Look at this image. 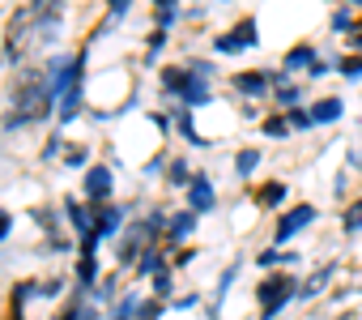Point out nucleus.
Wrapping results in <instances>:
<instances>
[{
    "mask_svg": "<svg viewBox=\"0 0 362 320\" xmlns=\"http://www.w3.org/2000/svg\"><path fill=\"white\" fill-rule=\"evenodd\" d=\"M256 295H260V320H273V316L298 295V282L286 278V273H273V278H264V282L256 286Z\"/></svg>",
    "mask_w": 362,
    "mask_h": 320,
    "instance_id": "f257e3e1",
    "label": "nucleus"
},
{
    "mask_svg": "<svg viewBox=\"0 0 362 320\" xmlns=\"http://www.w3.org/2000/svg\"><path fill=\"white\" fill-rule=\"evenodd\" d=\"M218 52H226V56H235V52H247V47H256V18H243L235 30H226L218 43H214Z\"/></svg>",
    "mask_w": 362,
    "mask_h": 320,
    "instance_id": "f03ea898",
    "label": "nucleus"
},
{
    "mask_svg": "<svg viewBox=\"0 0 362 320\" xmlns=\"http://www.w3.org/2000/svg\"><path fill=\"white\" fill-rule=\"evenodd\" d=\"M315 222V210L311 205H298V210H286L281 214V222H277V231H273V244H290L303 227H311Z\"/></svg>",
    "mask_w": 362,
    "mask_h": 320,
    "instance_id": "7ed1b4c3",
    "label": "nucleus"
},
{
    "mask_svg": "<svg viewBox=\"0 0 362 320\" xmlns=\"http://www.w3.org/2000/svg\"><path fill=\"white\" fill-rule=\"evenodd\" d=\"M269 86H273V73H264V69H252V73H239L235 77V90L247 94V98H264Z\"/></svg>",
    "mask_w": 362,
    "mask_h": 320,
    "instance_id": "20e7f679",
    "label": "nucleus"
},
{
    "mask_svg": "<svg viewBox=\"0 0 362 320\" xmlns=\"http://www.w3.org/2000/svg\"><path fill=\"white\" fill-rule=\"evenodd\" d=\"M111 188H115V180H111L107 167H90V171H86V197H90V201H107Z\"/></svg>",
    "mask_w": 362,
    "mask_h": 320,
    "instance_id": "39448f33",
    "label": "nucleus"
},
{
    "mask_svg": "<svg viewBox=\"0 0 362 320\" xmlns=\"http://www.w3.org/2000/svg\"><path fill=\"white\" fill-rule=\"evenodd\" d=\"M188 201H192V214L214 210V184H209V176H197V180L188 184Z\"/></svg>",
    "mask_w": 362,
    "mask_h": 320,
    "instance_id": "423d86ee",
    "label": "nucleus"
},
{
    "mask_svg": "<svg viewBox=\"0 0 362 320\" xmlns=\"http://www.w3.org/2000/svg\"><path fill=\"white\" fill-rule=\"evenodd\" d=\"M119 222H124V210H115V205H107V210H94V235H98V239L115 235V231H119Z\"/></svg>",
    "mask_w": 362,
    "mask_h": 320,
    "instance_id": "0eeeda50",
    "label": "nucleus"
},
{
    "mask_svg": "<svg viewBox=\"0 0 362 320\" xmlns=\"http://www.w3.org/2000/svg\"><path fill=\"white\" fill-rule=\"evenodd\" d=\"M341 111H345L341 98H320L315 111H311V120H315V124H328V120H341Z\"/></svg>",
    "mask_w": 362,
    "mask_h": 320,
    "instance_id": "6e6552de",
    "label": "nucleus"
},
{
    "mask_svg": "<svg viewBox=\"0 0 362 320\" xmlns=\"http://www.w3.org/2000/svg\"><path fill=\"white\" fill-rule=\"evenodd\" d=\"M307 64H315V52L303 43V47H294V52H286V73L290 69H307Z\"/></svg>",
    "mask_w": 362,
    "mask_h": 320,
    "instance_id": "1a4fd4ad",
    "label": "nucleus"
},
{
    "mask_svg": "<svg viewBox=\"0 0 362 320\" xmlns=\"http://www.w3.org/2000/svg\"><path fill=\"white\" fill-rule=\"evenodd\" d=\"M136 312H141V299H136V295H128V299H119V303H115L111 320H136Z\"/></svg>",
    "mask_w": 362,
    "mask_h": 320,
    "instance_id": "9d476101",
    "label": "nucleus"
},
{
    "mask_svg": "<svg viewBox=\"0 0 362 320\" xmlns=\"http://www.w3.org/2000/svg\"><path fill=\"white\" fill-rule=\"evenodd\" d=\"M192 227H197V214H179V218L170 222V244H179V239H184Z\"/></svg>",
    "mask_w": 362,
    "mask_h": 320,
    "instance_id": "9b49d317",
    "label": "nucleus"
},
{
    "mask_svg": "<svg viewBox=\"0 0 362 320\" xmlns=\"http://www.w3.org/2000/svg\"><path fill=\"white\" fill-rule=\"evenodd\" d=\"M256 167H260V149H243V154H239V163H235V171H239V176L247 180V176H252Z\"/></svg>",
    "mask_w": 362,
    "mask_h": 320,
    "instance_id": "f8f14e48",
    "label": "nucleus"
},
{
    "mask_svg": "<svg viewBox=\"0 0 362 320\" xmlns=\"http://www.w3.org/2000/svg\"><path fill=\"white\" fill-rule=\"evenodd\" d=\"M94 278H98V261H94V256H90V261L81 256V265H77V282H81V286H94Z\"/></svg>",
    "mask_w": 362,
    "mask_h": 320,
    "instance_id": "ddd939ff",
    "label": "nucleus"
},
{
    "mask_svg": "<svg viewBox=\"0 0 362 320\" xmlns=\"http://www.w3.org/2000/svg\"><path fill=\"white\" fill-rule=\"evenodd\" d=\"M286 201V184H269L260 188V205H281Z\"/></svg>",
    "mask_w": 362,
    "mask_h": 320,
    "instance_id": "4468645a",
    "label": "nucleus"
},
{
    "mask_svg": "<svg viewBox=\"0 0 362 320\" xmlns=\"http://www.w3.org/2000/svg\"><path fill=\"white\" fill-rule=\"evenodd\" d=\"M345 231H349V235H358V231H362V197L349 205V214H345Z\"/></svg>",
    "mask_w": 362,
    "mask_h": 320,
    "instance_id": "2eb2a0df",
    "label": "nucleus"
},
{
    "mask_svg": "<svg viewBox=\"0 0 362 320\" xmlns=\"http://www.w3.org/2000/svg\"><path fill=\"white\" fill-rule=\"evenodd\" d=\"M277 103L294 111V103H298V90H294V86H277Z\"/></svg>",
    "mask_w": 362,
    "mask_h": 320,
    "instance_id": "dca6fc26",
    "label": "nucleus"
},
{
    "mask_svg": "<svg viewBox=\"0 0 362 320\" xmlns=\"http://www.w3.org/2000/svg\"><path fill=\"white\" fill-rule=\"evenodd\" d=\"M311 124H315V120H311V111H298V107L290 111V128H311Z\"/></svg>",
    "mask_w": 362,
    "mask_h": 320,
    "instance_id": "f3484780",
    "label": "nucleus"
},
{
    "mask_svg": "<svg viewBox=\"0 0 362 320\" xmlns=\"http://www.w3.org/2000/svg\"><path fill=\"white\" fill-rule=\"evenodd\" d=\"M341 73H345V77H362V56H349V60H341Z\"/></svg>",
    "mask_w": 362,
    "mask_h": 320,
    "instance_id": "a211bd4d",
    "label": "nucleus"
},
{
    "mask_svg": "<svg viewBox=\"0 0 362 320\" xmlns=\"http://www.w3.org/2000/svg\"><path fill=\"white\" fill-rule=\"evenodd\" d=\"M264 132H269V137H286V132H290V120H269Z\"/></svg>",
    "mask_w": 362,
    "mask_h": 320,
    "instance_id": "6ab92c4d",
    "label": "nucleus"
},
{
    "mask_svg": "<svg viewBox=\"0 0 362 320\" xmlns=\"http://www.w3.org/2000/svg\"><path fill=\"white\" fill-rule=\"evenodd\" d=\"M153 290H158V299H166V295H170V273H166V269L153 278Z\"/></svg>",
    "mask_w": 362,
    "mask_h": 320,
    "instance_id": "aec40b11",
    "label": "nucleus"
},
{
    "mask_svg": "<svg viewBox=\"0 0 362 320\" xmlns=\"http://www.w3.org/2000/svg\"><path fill=\"white\" fill-rule=\"evenodd\" d=\"M162 316V303H141V312H136V320H158Z\"/></svg>",
    "mask_w": 362,
    "mask_h": 320,
    "instance_id": "412c9836",
    "label": "nucleus"
},
{
    "mask_svg": "<svg viewBox=\"0 0 362 320\" xmlns=\"http://www.w3.org/2000/svg\"><path fill=\"white\" fill-rule=\"evenodd\" d=\"M158 269V248H149L145 256H141V273H153Z\"/></svg>",
    "mask_w": 362,
    "mask_h": 320,
    "instance_id": "4be33fe9",
    "label": "nucleus"
},
{
    "mask_svg": "<svg viewBox=\"0 0 362 320\" xmlns=\"http://www.w3.org/2000/svg\"><path fill=\"white\" fill-rule=\"evenodd\" d=\"M170 171H175V176H170V184H192V176H188V167H184V163H175Z\"/></svg>",
    "mask_w": 362,
    "mask_h": 320,
    "instance_id": "5701e85b",
    "label": "nucleus"
},
{
    "mask_svg": "<svg viewBox=\"0 0 362 320\" xmlns=\"http://www.w3.org/2000/svg\"><path fill=\"white\" fill-rule=\"evenodd\" d=\"M158 22H162V30H166V26L175 22V5H170V0H166V5H162V9H158Z\"/></svg>",
    "mask_w": 362,
    "mask_h": 320,
    "instance_id": "b1692460",
    "label": "nucleus"
},
{
    "mask_svg": "<svg viewBox=\"0 0 362 320\" xmlns=\"http://www.w3.org/2000/svg\"><path fill=\"white\" fill-rule=\"evenodd\" d=\"M349 22H354V18H349V9H341V13H332V26H337V30H349Z\"/></svg>",
    "mask_w": 362,
    "mask_h": 320,
    "instance_id": "393cba45",
    "label": "nucleus"
},
{
    "mask_svg": "<svg viewBox=\"0 0 362 320\" xmlns=\"http://www.w3.org/2000/svg\"><path fill=\"white\" fill-rule=\"evenodd\" d=\"M281 261H294V256H281V252H260V265H281Z\"/></svg>",
    "mask_w": 362,
    "mask_h": 320,
    "instance_id": "a878e982",
    "label": "nucleus"
},
{
    "mask_svg": "<svg viewBox=\"0 0 362 320\" xmlns=\"http://www.w3.org/2000/svg\"><path fill=\"white\" fill-rule=\"evenodd\" d=\"M9 231H13V218H9V214H0V239H5Z\"/></svg>",
    "mask_w": 362,
    "mask_h": 320,
    "instance_id": "bb28decb",
    "label": "nucleus"
},
{
    "mask_svg": "<svg viewBox=\"0 0 362 320\" xmlns=\"http://www.w3.org/2000/svg\"><path fill=\"white\" fill-rule=\"evenodd\" d=\"M349 43H354V47H362V26L354 30V39H349Z\"/></svg>",
    "mask_w": 362,
    "mask_h": 320,
    "instance_id": "cd10ccee",
    "label": "nucleus"
}]
</instances>
